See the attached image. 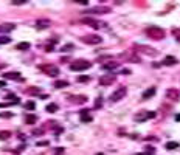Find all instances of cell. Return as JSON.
Wrapping results in <instances>:
<instances>
[{"label": "cell", "mask_w": 180, "mask_h": 155, "mask_svg": "<svg viewBox=\"0 0 180 155\" xmlns=\"http://www.w3.org/2000/svg\"><path fill=\"white\" fill-rule=\"evenodd\" d=\"M87 68H90V62L84 61V59H76L75 62L70 64V70H73V72H84Z\"/></svg>", "instance_id": "obj_1"}, {"label": "cell", "mask_w": 180, "mask_h": 155, "mask_svg": "<svg viewBox=\"0 0 180 155\" xmlns=\"http://www.w3.org/2000/svg\"><path fill=\"white\" fill-rule=\"evenodd\" d=\"M146 34H148L149 38L157 39V40L165 38V31H163L162 28H158V27H149V28L146 30Z\"/></svg>", "instance_id": "obj_2"}, {"label": "cell", "mask_w": 180, "mask_h": 155, "mask_svg": "<svg viewBox=\"0 0 180 155\" xmlns=\"http://www.w3.org/2000/svg\"><path fill=\"white\" fill-rule=\"evenodd\" d=\"M152 118H155V112H146V110H141L134 116V119L138 122H143V121H148V119H152Z\"/></svg>", "instance_id": "obj_3"}, {"label": "cell", "mask_w": 180, "mask_h": 155, "mask_svg": "<svg viewBox=\"0 0 180 155\" xmlns=\"http://www.w3.org/2000/svg\"><path fill=\"white\" fill-rule=\"evenodd\" d=\"M41 70H44V73H47L48 76H58L59 75V68L56 65H51V64H47V65H39Z\"/></svg>", "instance_id": "obj_4"}, {"label": "cell", "mask_w": 180, "mask_h": 155, "mask_svg": "<svg viewBox=\"0 0 180 155\" xmlns=\"http://www.w3.org/2000/svg\"><path fill=\"white\" fill-rule=\"evenodd\" d=\"M82 42H86V43H90V45H96V43H101V36H98V34H89V36H84V38H81Z\"/></svg>", "instance_id": "obj_5"}, {"label": "cell", "mask_w": 180, "mask_h": 155, "mask_svg": "<svg viewBox=\"0 0 180 155\" xmlns=\"http://www.w3.org/2000/svg\"><path fill=\"white\" fill-rule=\"evenodd\" d=\"M124 95H126V88H124V87H121V88H118L117 92H113V93H112L110 101H112V102H117V101H120L121 98H124Z\"/></svg>", "instance_id": "obj_6"}, {"label": "cell", "mask_w": 180, "mask_h": 155, "mask_svg": "<svg viewBox=\"0 0 180 155\" xmlns=\"http://www.w3.org/2000/svg\"><path fill=\"white\" fill-rule=\"evenodd\" d=\"M135 50L137 51H140V53H144V54H149V56H155L157 54V51L155 50H151V48H144L143 45H135Z\"/></svg>", "instance_id": "obj_7"}, {"label": "cell", "mask_w": 180, "mask_h": 155, "mask_svg": "<svg viewBox=\"0 0 180 155\" xmlns=\"http://www.w3.org/2000/svg\"><path fill=\"white\" fill-rule=\"evenodd\" d=\"M115 81V75H104V76L99 78V84L101 85H109Z\"/></svg>", "instance_id": "obj_8"}, {"label": "cell", "mask_w": 180, "mask_h": 155, "mask_svg": "<svg viewBox=\"0 0 180 155\" xmlns=\"http://www.w3.org/2000/svg\"><path fill=\"white\" fill-rule=\"evenodd\" d=\"M110 9L109 8H104V6H101V8H93V9H87L86 12H92V14H106V12H109Z\"/></svg>", "instance_id": "obj_9"}, {"label": "cell", "mask_w": 180, "mask_h": 155, "mask_svg": "<svg viewBox=\"0 0 180 155\" xmlns=\"http://www.w3.org/2000/svg\"><path fill=\"white\" fill-rule=\"evenodd\" d=\"M16 27H14V23H2L0 25V33H9V31H12Z\"/></svg>", "instance_id": "obj_10"}, {"label": "cell", "mask_w": 180, "mask_h": 155, "mask_svg": "<svg viewBox=\"0 0 180 155\" xmlns=\"http://www.w3.org/2000/svg\"><path fill=\"white\" fill-rule=\"evenodd\" d=\"M179 95H180L179 90H176V88H171V90H168V92H166V96H168L169 99L172 98L174 101H177V99H179Z\"/></svg>", "instance_id": "obj_11"}, {"label": "cell", "mask_w": 180, "mask_h": 155, "mask_svg": "<svg viewBox=\"0 0 180 155\" xmlns=\"http://www.w3.org/2000/svg\"><path fill=\"white\" fill-rule=\"evenodd\" d=\"M177 64V59L174 56H166L165 61L162 62V65H176Z\"/></svg>", "instance_id": "obj_12"}, {"label": "cell", "mask_w": 180, "mask_h": 155, "mask_svg": "<svg viewBox=\"0 0 180 155\" xmlns=\"http://www.w3.org/2000/svg\"><path fill=\"white\" fill-rule=\"evenodd\" d=\"M3 78L5 79H22V75L17 73V72H9V73H5Z\"/></svg>", "instance_id": "obj_13"}, {"label": "cell", "mask_w": 180, "mask_h": 155, "mask_svg": "<svg viewBox=\"0 0 180 155\" xmlns=\"http://www.w3.org/2000/svg\"><path fill=\"white\" fill-rule=\"evenodd\" d=\"M117 67H118V62H107V64L102 65V70H104V72H107V70L110 72V70H113V68H117Z\"/></svg>", "instance_id": "obj_14"}, {"label": "cell", "mask_w": 180, "mask_h": 155, "mask_svg": "<svg viewBox=\"0 0 180 155\" xmlns=\"http://www.w3.org/2000/svg\"><path fill=\"white\" fill-rule=\"evenodd\" d=\"M155 95V87H151L149 90H146L144 93H143V99H148V98H151V96H154Z\"/></svg>", "instance_id": "obj_15"}, {"label": "cell", "mask_w": 180, "mask_h": 155, "mask_svg": "<svg viewBox=\"0 0 180 155\" xmlns=\"http://www.w3.org/2000/svg\"><path fill=\"white\" fill-rule=\"evenodd\" d=\"M48 25H50L48 20H38V22H36V28H38V30H44Z\"/></svg>", "instance_id": "obj_16"}, {"label": "cell", "mask_w": 180, "mask_h": 155, "mask_svg": "<svg viewBox=\"0 0 180 155\" xmlns=\"http://www.w3.org/2000/svg\"><path fill=\"white\" fill-rule=\"evenodd\" d=\"M67 85H68L67 81H58V82H54V87H56V88H64V87H67Z\"/></svg>", "instance_id": "obj_17"}, {"label": "cell", "mask_w": 180, "mask_h": 155, "mask_svg": "<svg viewBox=\"0 0 180 155\" xmlns=\"http://www.w3.org/2000/svg\"><path fill=\"white\" fill-rule=\"evenodd\" d=\"M179 148V143H176V141H169V143H166V149L168 151H171V149H177Z\"/></svg>", "instance_id": "obj_18"}, {"label": "cell", "mask_w": 180, "mask_h": 155, "mask_svg": "<svg viewBox=\"0 0 180 155\" xmlns=\"http://www.w3.org/2000/svg\"><path fill=\"white\" fill-rule=\"evenodd\" d=\"M81 118H82V121H86V122H90V121H92V116L87 113V110L81 112Z\"/></svg>", "instance_id": "obj_19"}, {"label": "cell", "mask_w": 180, "mask_h": 155, "mask_svg": "<svg viewBox=\"0 0 180 155\" xmlns=\"http://www.w3.org/2000/svg\"><path fill=\"white\" fill-rule=\"evenodd\" d=\"M30 48V43L28 42H20L17 43V50H28Z\"/></svg>", "instance_id": "obj_20"}, {"label": "cell", "mask_w": 180, "mask_h": 155, "mask_svg": "<svg viewBox=\"0 0 180 155\" xmlns=\"http://www.w3.org/2000/svg\"><path fill=\"white\" fill-rule=\"evenodd\" d=\"M25 109H28V110H34V109H36V102H34V101H28V102H25Z\"/></svg>", "instance_id": "obj_21"}, {"label": "cell", "mask_w": 180, "mask_h": 155, "mask_svg": "<svg viewBox=\"0 0 180 155\" xmlns=\"http://www.w3.org/2000/svg\"><path fill=\"white\" fill-rule=\"evenodd\" d=\"M56 110H58V106H56V104H48V106H47V112H48V113H54Z\"/></svg>", "instance_id": "obj_22"}, {"label": "cell", "mask_w": 180, "mask_h": 155, "mask_svg": "<svg viewBox=\"0 0 180 155\" xmlns=\"http://www.w3.org/2000/svg\"><path fill=\"white\" fill-rule=\"evenodd\" d=\"M86 23L90 25V27H93V28H99V23H98V22H95V20H92V19H87V20H86Z\"/></svg>", "instance_id": "obj_23"}, {"label": "cell", "mask_w": 180, "mask_h": 155, "mask_svg": "<svg viewBox=\"0 0 180 155\" xmlns=\"http://www.w3.org/2000/svg\"><path fill=\"white\" fill-rule=\"evenodd\" d=\"M25 119H27V122H28V124H34L38 118H36L34 115H27V118H25Z\"/></svg>", "instance_id": "obj_24"}, {"label": "cell", "mask_w": 180, "mask_h": 155, "mask_svg": "<svg viewBox=\"0 0 180 155\" xmlns=\"http://www.w3.org/2000/svg\"><path fill=\"white\" fill-rule=\"evenodd\" d=\"M9 135H11V133H9L8 130H2V132H0V140H8Z\"/></svg>", "instance_id": "obj_25"}, {"label": "cell", "mask_w": 180, "mask_h": 155, "mask_svg": "<svg viewBox=\"0 0 180 155\" xmlns=\"http://www.w3.org/2000/svg\"><path fill=\"white\" fill-rule=\"evenodd\" d=\"M172 34H174V38L177 39V42L180 43V28H174V30H172Z\"/></svg>", "instance_id": "obj_26"}, {"label": "cell", "mask_w": 180, "mask_h": 155, "mask_svg": "<svg viewBox=\"0 0 180 155\" xmlns=\"http://www.w3.org/2000/svg\"><path fill=\"white\" fill-rule=\"evenodd\" d=\"M9 36H0V45H3V43H9Z\"/></svg>", "instance_id": "obj_27"}, {"label": "cell", "mask_w": 180, "mask_h": 155, "mask_svg": "<svg viewBox=\"0 0 180 155\" xmlns=\"http://www.w3.org/2000/svg\"><path fill=\"white\" fill-rule=\"evenodd\" d=\"M154 152H155L154 148H151V146H146V148H144V154H154Z\"/></svg>", "instance_id": "obj_28"}, {"label": "cell", "mask_w": 180, "mask_h": 155, "mask_svg": "<svg viewBox=\"0 0 180 155\" xmlns=\"http://www.w3.org/2000/svg\"><path fill=\"white\" fill-rule=\"evenodd\" d=\"M90 78L89 76H78V82H89Z\"/></svg>", "instance_id": "obj_29"}, {"label": "cell", "mask_w": 180, "mask_h": 155, "mask_svg": "<svg viewBox=\"0 0 180 155\" xmlns=\"http://www.w3.org/2000/svg\"><path fill=\"white\" fill-rule=\"evenodd\" d=\"M0 118H12V113L11 112H3V113H0Z\"/></svg>", "instance_id": "obj_30"}, {"label": "cell", "mask_w": 180, "mask_h": 155, "mask_svg": "<svg viewBox=\"0 0 180 155\" xmlns=\"http://www.w3.org/2000/svg\"><path fill=\"white\" fill-rule=\"evenodd\" d=\"M62 50H64V51H68V50H73V45H70V43H68V45H65V47H64Z\"/></svg>", "instance_id": "obj_31"}, {"label": "cell", "mask_w": 180, "mask_h": 155, "mask_svg": "<svg viewBox=\"0 0 180 155\" xmlns=\"http://www.w3.org/2000/svg\"><path fill=\"white\" fill-rule=\"evenodd\" d=\"M38 146H41V148H44V146H48V141H39V143H38Z\"/></svg>", "instance_id": "obj_32"}, {"label": "cell", "mask_w": 180, "mask_h": 155, "mask_svg": "<svg viewBox=\"0 0 180 155\" xmlns=\"http://www.w3.org/2000/svg\"><path fill=\"white\" fill-rule=\"evenodd\" d=\"M23 3H25V0H22V2H19V0H17V2H12V5H23Z\"/></svg>", "instance_id": "obj_33"}, {"label": "cell", "mask_w": 180, "mask_h": 155, "mask_svg": "<svg viewBox=\"0 0 180 155\" xmlns=\"http://www.w3.org/2000/svg\"><path fill=\"white\" fill-rule=\"evenodd\" d=\"M62 152H64V149H58V151H56V155H61Z\"/></svg>", "instance_id": "obj_34"}, {"label": "cell", "mask_w": 180, "mask_h": 155, "mask_svg": "<svg viewBox=\"0 0 180 155\" xmlns=\"http://www.w3.org/2000/svg\"><path fill=\"white\" fill-rule=\"evenodd\" d=\"M0 87H5V82H3V81H0Z\"/></svg>", "instance_id": "obj_35"}, {"label": "cell", "mask_w": 180, "mask_h": 155, "mask_svg": "<svg viewBox=\"0 0 180 155\" xmlns=\"http://www.w3.org/2000/svg\"><path fill=\"white\" fill-rule=\"evenodd\" d=\"M176 121H180V113L177 116H176Z\"/></svg>", "instance_id": "obj_36"}, {"label": "cell", "mask_w": 180, "mask_h": 155, "mask_svg": "<svg viewBox=\"0 0 180 155\" xmlns=\"http://www.w3.org/2000/svg\"><path fill=\"white\" fill-rule=\"evenodd\" d=\"M137 155H148V154H137Z\"/></svg>", "instance_id": "obj_37"}, {"label": "cell", "mask_w": 180, "mask_h": 155, "mask_svg": "<svg viewBox=\"0 0 180 155\" xmlns=\"http://www.w3.org/2000/svg\"><path fill=\"white\" fill-rule=\"evenodd\" d=\"M96 155H104V154H101V152H99V154H96Z\"/></svg>", "instance_id": "obj_38"}]
</instances>
